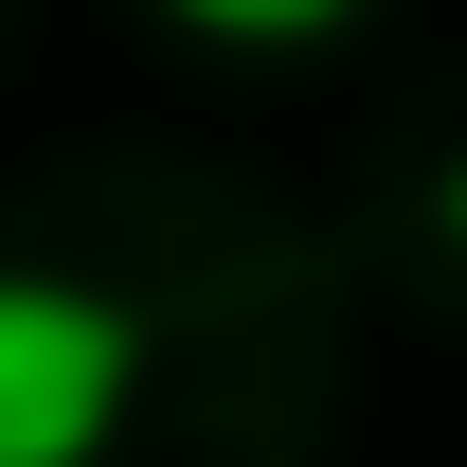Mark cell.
I'll return each instance as SVG.
<instances>
[{
    "mask_svg": "<svg viewBox=\"0 0 467 467\" xmlns=\"http://www.w3.org/2000/svg\"><path fill=\"white\" fill-rule=\"evenodd\" d=\"M144 342H126L109 288H55V270H0V467H72L126 413Z\"/></svg>",
    "mask_w": 467,
    "mask_h": 467,
    "instance_id": "1",
    "label": "cell"
},
{
    "mask_svg": "<svg viewBox=\"0 0 467 467\" xmlns=\"http://www.w3.org/2000/svg\"><path fill=\"white\" fill-rule=\"evenodd\" d=\"M162 18H198L216 55H306V36H342L359 0H162Z\"/></svg>",
    "mask_w": 467,
    "mask_h": 467,
    "instance_id": "2",
    "label": "cell"
},
{
    "mask_svg": "<svg viewBox=\"0 0 467 467\" xmlns=\"http://www.w3.org/2000/svg\"><path fill=\"white\" fill-rule=\"evenodd\" d=\"M450 252H467V162H450Z\"/></svg>",
    "mask_w": 467,
    "mask_h": 467,
    "instance_id": "3",
    "label": "cell"
}]
</instances>
